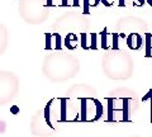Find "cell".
Masks as SVG:
<instances>
[{
    "mask_svg": "<svg viewBox=\"0 0 152 137\" xmlns=\"http://www.w3.org/2000/svg\"><path fill=\"white\" fill-rule=\"evenodd\" d=\"M80 71V61L71 53L51 52L42 64V74L51 83H64L75 78Z\"/></svg>",
    "mask_w": 152,
    "mask_h": 137,
    "instance_id": "obj_2",
    "label": "cell"
},
{
    "mask_svg": "<svg viewBox=\"0 0 152 137\" xmlns=\"http://www.w3.org/2000/svg\"><path fill=\"white\" fill-rule=\"evenodd\" d=\"M60 108H61V113L58 121L66 122V121H75L79 118V109L76 104L71 102L70 98L60 99Z\"/></svg>",
    "mask_w": 152,
    "mask_h": 137,
    "instance_id": "obj_11",
    "label": "cell"
},
{
    "mask_svg": "<svg viewBox=\"0 0 152 137\" xmlns=\"http://www.w3.org/2000/svg\"><path fill=\"white\" fill-rule=\"evenodd\" d=\"M107 103L109 122H128L138 111L141 99L136 90L121 86L109 92Z\"/></svg>",
    "mask_w": 152,
    "mask_h": 137,
    "instance_id": "obj_1",
    "label": "cell"
},
{
    "mask_svg": "<svg viewBox=\"0 0 152 137\" xmlns=\"http://www.w3.org/2000/svg\"><path fill=\"white\" fill-rule=\"evenodd\" d=\"M55 112L52 111V100L33 114L29 125L32 136L34 137H55L60 128L53 119Z\"/></svg>",
    "mask_w": 152,
    "mask_h": 137,
    "instance_id": "obj_4",
    "label": "cell"
},
{
    "mask_svg": "<svg viewBox=\"0 0 152 137\" xmlns=\"http://www.w3.org/2000/svg\"><path fill=\"white\" fill-rule=\"evenodd\" d=\"M83 1H84L85 5H86L84 14H88V7H96L98 4L100 3V0H83Z\"/></svg>",
    "mask_w": 152,
    "mask_h": 137,
    "instance_id": "obj_16",
    "label": "cell"
},
{
    "mask_svg": "<svg viewBox=\"0 0 152 137\" xmlns=\"http://www.w3.org/2000/svg\"><path fill=\"white\" fill-rule=\"evenodd\" d=\"M102 70L108 79L123 81L133 76L134 61L129 53L123 50H109L102 59Z\"/></svg>",
    "mask_w": 152,
    "mask_h": 137,
    "instance_id": "obj_3",
    "label": "cell"
},
{
    "mask_svg": "<svg viewBox=\"0 0 152 137\" xmlns=\"http://www.w3.org/2000/svg\"><path fill=\"white\" fill-rule=\"evenodd\" d=\"M8 43H9L8 29H7V27L4 26L3 23H0V55H3L4 52H5Z\"/></svg>",
    "mask_w": 152,
    "mask_h": 137,
    "instance_id": "obj_13",
    "label": "cell"
},
{
    "mask_svg": "<svg viewBox=\"0 0 152 137\" xmlns=\"http://www.w3.org/2000/svg\"><path fill=\"white\" fill-rule=\"evenodd\" d=\"M143 42L145 41H143V37H142L141 33H131V34H128L127 38H126L127 46L133 51L140 50L141 47L143 46Z\"/></svg>",
    "mask_w": 152,
    "mask_h": 137,
    "instance_id": "obj_12",
    "label": "cell"
},
{
    "mask_svg": "<svg viewBox=\"0 0 152 137\" xmlns=\"http://www.w3.org/2000/svg\"><path fill=\"white\" fill-rule=\"evenodd\" d=\"M66 98L83 99V98H98V92L90 84H75L66 90Z\"/></svg>",
    "mask_w": 152,
    "mask_h": 137,
    "instance_id": "obj_10",
    "label": "cell"
},
{
    "mask_svg": "<svg viewBox=\"0 0 152 137\" xmlns=\"http://www.w3.org/2000/svg\"><path fill=\"white\" fill-rule=\"evenodd\" d=\"M115 31L121 34H131V33H147V23L138 17H124L117 22Z\"/></svg>",
    "mask_w": 152,
    "mask_h": 137,
    "instance_id": "obj_9",
    "label": "cell"
},
{
    "mask_svg": "<svg viewBox=\"0 0 152 137\" xmlns=\"http://www.w3.org/2000/svg\"><path fill=\"white\" fill-rule=\"evenodd\" d=\"M61 5L62 7H69V5L79 7L80 5V0H61Z\"/></svg>",
    "mask_w": 152,
    "mask_h": 137,
    "instance_id": "obj_15",
    "label": "cell"
},
{
    "mask_svg": "<svg viewBox=\"0 0 152 137\" xmlns=\"http://www.w3.org/2000/svg\"><path fill=\"white\" fill-rule=\"evenodd\" d=\"M90 24L91 21L85 14L69 12L57 18L51 26V29L55 32H69V34H74L75 32L83 34V32H86L90 28Z\"/></svg>",
    "mask_w": 152,
    "mask_h": 137,
    "instance_id": "obj_6",
    "label": "cell"
},
{
    "mask_svg": "<svg viewBox=\"0 0 152 137\" xmlns=\"http://www.w3.org/2000/svg\"><path fill=\"white\" fill-rule=\"evenodd\" d=\"M79 104V121L94 122L100 119L103 116V104L98 98H83L77 99Z\"/></svg>",
    "mask_w": 152,
    "mask_h": 137,
    "instance_id": "obj_8",
    "label": "cell"
},
{
    "mask_svg": "<svg viewBox=\"0 0 152 137\" xmlns=\"http://www.w3.org/2000/svg\"><path fill=\"white\" fill-rule=\"evenodd\" d=\"M119 5L121 7H126L127 5V3H132V4H134V5H142V4L145 3V0H119Z\"/></svg>",
    "mask_w": 152,
    "mask_h": 137,
    "instance_id": "obj_14",
    "label": "cell"
},
{
    "mask_svg": "<svg viewBox=\"0 0 152 137\" xmlns=\"http://www.w3.org/2000/svg\"><path fill=\"white\" fill-rule=\"evenodd\" d=\"M19 78L12 71H0V107L8 105L19 93Z\"/></svg>",
    "mask_w": 152,
    "mask_h": 137,
    "instance_id": "obj_7",
    "label": "cell"
},
{
    "mask_svg": "<svg viewBox=\"0 0 152 137\" xmlns=\"http://www.w3.org/2000/svg\"><path fill=\"white\" fill-rule=\"evenodd\" d=\"M132 137H140V136H132Z\"/></svg>",
    "mask_w": 152,
    "mask_h": 137,
    "instance_id": "obj_17",
    "label": "cell"
},
{
    "mask_svg": "<svg viewBox=\"0 0 152 137\" xmlns=\"http://www.w3.org/2000/svg\"><path fill=\"white\" fill-rule=\"evenodd\" d=\"M18 13L27 24L37 26L48 19L50 7L47 0H19Z\"/></svg>",
    "mask_w": 152,
    "mask_h": 137,
    "instance_id": "obj_5",
    "label": "cell"
}]
</instances>
